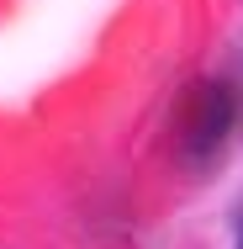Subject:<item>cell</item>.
<instances>
[{
    "label": "cell",
    "mask_w": 243,
    "mask_h": 249,
    "mask_svg": "<svg viewBox=\"0 0 243 249\" xmlns=\"http://www.w3.org/2000/svg\"><path fill=\"white\" fill-rule=\"evenodd\" d=\"M238 249H243V223H238Z\"/></svg>",
    "instance_id": "6da1fadb"
}]
</instances>
